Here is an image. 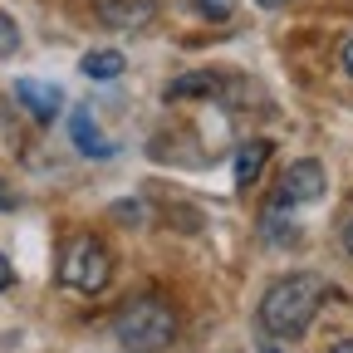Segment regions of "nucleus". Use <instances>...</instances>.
Listing matches in <instances>:
<instances>
[{"label":"nucleus","instance_id":"15","mask_svg":"<svg viewBox=\"0 0 353 353\" xmlns=\"http://www.w3.org/2000/svg\"><path fill=\"white\" fill-rule=\"evenodd\" d=\"M10 280H15V270H10V260H6V255H0V290H6Z\"/></svg>","mask_w":353,"mask_h":353},{"label":"nucleus","instance_id":"14","mask_svg":"<svg viewBox=\"0 0 353 353\" xmlns=\"http://www.w3.org/2000/svg\"><path fill=\"white\" fill-rule=\"evenodd\" d=\"M0 211H15V192H10L6 182H0Z\"/></svg>","mask_w":353,"mask_h":353},{"label":"nucleus","instance_id":"5","mask_svg":"<svg viewBox=\"0 0 353 353\" xmlns=\"http://www.w3.org/2000/svg\"><path fill=\"white\" fill-rule=\"evenodd\" d=\"M15 99H20L25 113H34L39 123H54L59 108H64V94H59L54 83H39V79H20V83H15Z\"/></svg>","mask_w":353,"mask_h":353},{"label":"nucleus","instance_id":"2","mask_svg":"<svg viewBox=\"0 0 353 353\" xmlns=\"http://www.w3.org/2000/svg\"><path fill=\"white\" fill-rule=\"evenodd\" d=\"M113 339H118L128 353H162V348H172V339H176L172 304L157 299V294H143V299L123 304L118 319H113Z\"/></svg>","mask_w":353,"mask_h":353},{"label":"nucleus","instance_id":"7","mask_svg":"<svg viewBox=\"0 0 353 353\" xmlns=\"http://www.w3.org/2000/svg\"><path fill=\"white\" fill-rule=\"evenodd\" d=\"M157 10V0H99V15L103 25H118V30H132V25H148Z\"/></svg>","mask_w":353,"mask_h":353},{"label":"nucleus","instance_id":"19","mask_svg":"<svg viewBox=\"0 0 353 353\" xmlns=\"http://www.w3.org/2000/svg\"><path fill=\"white\" fill-rule=\"evenodd\" d=\"M260 353H275V348H260Z\"/></svg>","mask_w":353,"mask_h":353},{"label":"nucleus","instance_id":"16","mask_svg":"<svg viewBox=\"0 0 353 353\" xmlns=\"http://www.w3.org/2000/svg\"><path fill=\"white\" fill-rule=\"evenodd\" d=\"M343 250L353 255V216H348V226H343Z\"/></svg>","mask_w":353,"mask_h":353},{"label":"nucleus","instance_id":"3","mask_svg":"<svg viewBox=\"0 0 353 353\" xmlns=\"http://www.w3.org/2000/svg\"><path fill=\"white\" fill-rule=\"evenodd\" d=\"M54 275L64 290L74 294H99L108 280H113V255L99 236H74L64 250H59V265H54Z\"/></svg>","mask_w":353,"mask_h":353},{"label":"nucleus","instance_id":"9","mask_svg":"<svg viewBox=\"0 0 353 353\" xmlns=\"http://www.w3.org/2000/svg\"><path fill=\"white\" fill-rule=\"evenodd\" d=\"M216 94V74H182L167 83V99H211Z\"/></svg>","mask_w":353,"mask_h":353},{"label":"nucleus","instance_id":"6","mask_svg":"<svg viewBox=\"0 0 353 353\" xmlns=\"http://www.w3.org/2000/svg\"><path fill=\"white\" fill-rule=\"evenodd\" d=\"M69 138H74V148L83 157H113V143H103V132H99V123H94L88 108H74L69 113Z\"/></svg>","mask_w":353,"mask_h":353},{"label":"nucleus","instance_id":"17","mask_svg":"<svg viewBox=\"0 0 353 353\" xmlns=\"http://www.w3.org/2000/svg\"><path fill=\"white\" fill-rule=\"evenodd\" d=\"M329 353H353V339H343V343H334Z\"/></svg>","mask_w":353,"mask_h":353},{"label":"nucleus","instance_id":"13","mask_svg":"<svg viewBox=\"0 0 353 353\" xmlns=\"http://www.w3.org/2000/svg\"><path fill=\"white\" fill-rule=\"evenodd\" d=\"M339 59H343V74H348V79H353V34H348V39H343V50H339Z\"/></svg>","mask_w":353,"mask_h":353},{"label":"nucleus","instance_id":"18","mask_svg":"<svg viewBox=\"0 0 353 353\" xmlns=\"http://www.w3.org/2000/svg\"><path fill=\"white\" fill-rule=\"evenodd\" d=\"M260 6H285V0H260Z\"/></svg>","mask_w":353,"mask_h":353},{"label":"nucleus","instance_id":"12","mask_svg":"<svg viewBox=\"0 0 353 353\" xmlns=\"http://www.w3.org/2000/svg\"><path fill=\"white\" fill-rule=\"evenodd\" d=\"M20 50V30H15V20L0 10V54H15Z\"/></svg>","mask_w":353,"mask_h":353},{"label":"nucleus","instance_id":"11","mask_svg":"<svg viewBox=\"0 0 353 353\" xmlns=\"http://www.w3.org/2000/svg\"><path fill=\"white\" fill-rule=\"evenodd\" d=\"M187 6L196 15H206V20H231L236 15V0H187Z\"/></svg>","mask_w":353,"mask_h":353},{"label":"nucleus","instance_id":"10","mask_svg":"<svg viewBox=\"0 0 353 353\" xmlns=\"http://www.w3.org/2000/svg\"><path fill=\"white\" fill-rule=\"evenodd\" d=\"M83 79H118L123 74V54L118 50H94V54H83Z\"/></svg>","mask_w":353,"mask_h":353},{"label":"nucleus","instance_id":"4","mask_svg":"<svg viewBox=\"0 0 353 353\" xmlns=\"http://www.w3.org/2000/svg\"><path fill=\"white\" fill-rule=\"evenodd\" d=\"M324 187H329V176H324V167L314 162V157H304V162H294L285 176H280V192H275V201H270V216H280L285 206H304V201H319L324 196Z\"/></svg>","mask_w":353,"mask_h":353},{"label":"nucleus","instance_id":"1","mask_svg":"<svg viewBox=\"0 0 353 353\" xmlns=\"http://www.w3.org/2000/svg\"><path fill=\"white\" fill-rule=\"evenodd\" d=\"M324 275L314 270H294L285 280H275L260 299V329L270 339H299L309 324H314L319 304H324Z\"/></svg>","mask_w":353,"mask_h":353},{"label":"nucleus","instance_id":"8","mask_svg":"<svg viewBox=\"0 0 353 353\" xmlns=\"http://www.w3.org/2000/svg\"><path fill=\"white\" fill-rule=\"evenodd\" d=\"M265 162H270V143H265V138H255V143H245V148L236 152V187H241V192H250V187L260 182Z\"/></svg>","mask_w":353,"mask_h":353}]
</instances>
